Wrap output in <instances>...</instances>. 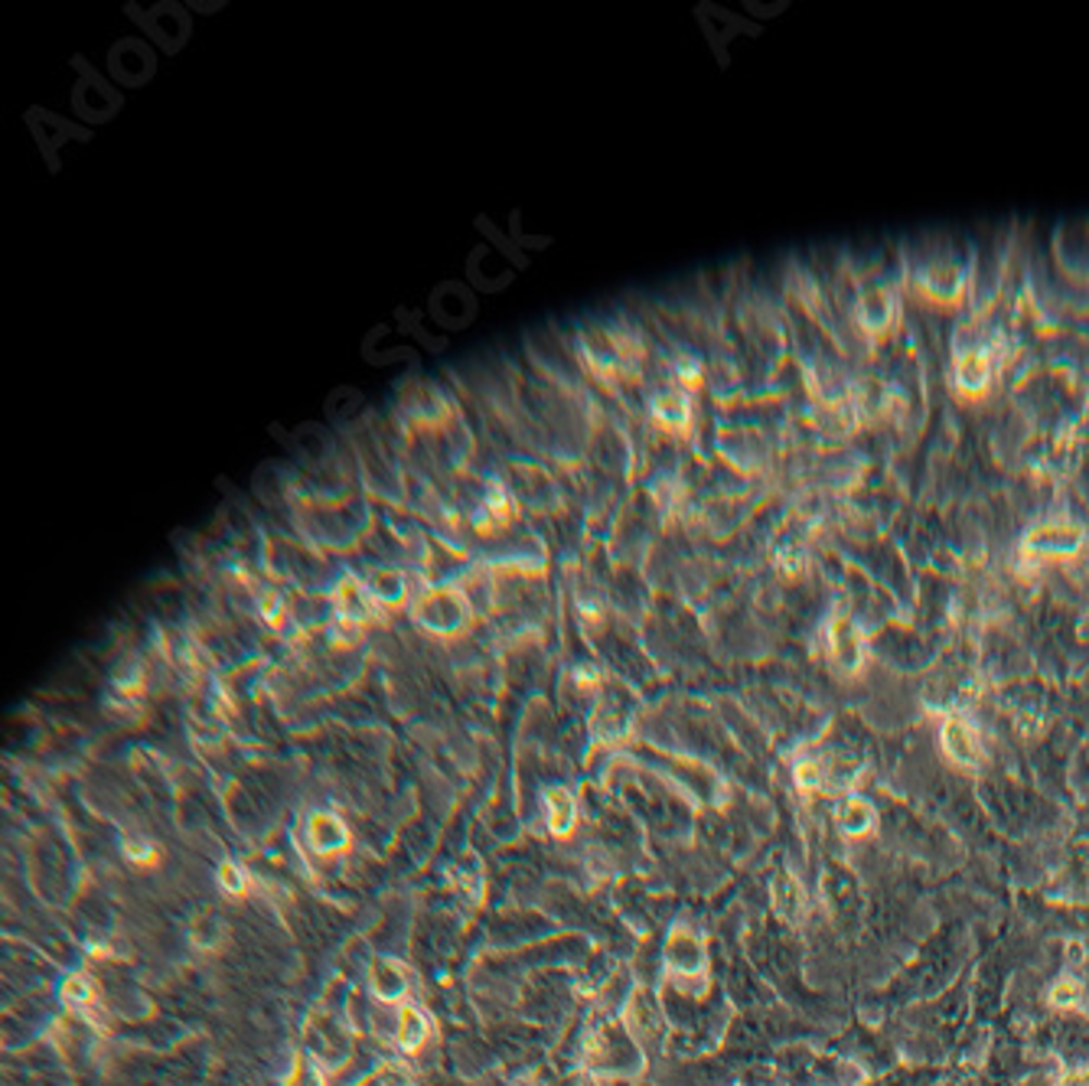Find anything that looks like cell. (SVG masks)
<instances>
[{
    "instance_id": "cell-1",
    "label": "cell",
    "mask_w": 1089,
    "mask_h": 1086,
    "mask_svg": "<svg viewBox=\"0 0 1089 1086\" xmlns=\"http://www.w3.org/2000/svg\"><path fill=\"white\" fill-rule=\"evenodd\" d=\"M568 343L587 385L597 395L620 402V411H636L656 356L653 323L633 317L630 310H610L581 320L568 333Z\"/></svg>"
},
{
    "instance_id": "cell-2",
    "label": "cell",
    "mask_w": 1089,
    "mask_h": 1086,
    "mask_svg": "<svg viewBox=\"0 0 1089 1086\" xmlns=\"http://www.w3.org/2000/svg\"><path fill=\"white\" fill-rule=\"evenodd\" d=\"M731 336L747 375V395L774 392L777 375L793 356V330L780 291L760 281H741L728 300Z\"/></svg>"
},
{
    "instance_id": "cell-3",
    "label": "cell",
    "mask_w": 1089,
    "mask_h": 1086,
    "mask_svg": "<svg viewBox=\"0 0 1089 1086\" xmlns=\"http://www.w3.org/2000/svg\"><path fill=\"white\" fill-rule=\"evenodd\" d=\"M907 300L937 313H966L976 281V245L956 232H924L901 242Z\"/></svg>"
},
{
    "instance_id": "cell-4",
    "label": "cell",
    "mask_w": 1089,
    "mask_h": 1086,
    "mask_svg": "<svg viewBox=\"0 0 1089 1086\" xmlns=\"http://www.w3.org/2000/svg\"><path fill=\"white\" fill-rule=\"evenodd\" d=\"M790 447V431L777 418H764L738 402L721 405V418L711 428V454L721 470L744 483L774 486L780 460Z\"/></svg>"
},
{
    "instance_id": "cell-5",
    "label": "cell",
    "mask_w": 1089,
    "mask_h": 1086,
    "mask_svg": "<svg viewBox=\"0 0 1089 1086\" xmlns=\"http://www.w3.org/2000/svg\"><path fill=\"white\" fill-rule=\"evenodd\" d=\"M281 509H284V522H281L284 529L297 532L300 539H307L310 545L336 558H352V552L359 548V542L366 539L375 519V503L362 486L349 493H336V496H320V493L297 490V480H294V490Z\"/></svg>"
},
{
    "instance_id": "cell-6",
    "label": "cell",
    "mask_w": 1089,
    "mask_h": 1086,
    "mask_svg": "<svg viewBox=\"0 0 1089 1086\" xmlns=\"http://www.w3.org/2000/svg\"><path fill=\"white\" fill-rule=\"evenodd\" d=\"M261 568L284 588L294 591H313V594H333L336 584L352 571L349 558L326 555L323 548L310 545L297 532L284 526H264L261 529Z\"/></svg>"
},
{
    "instance_id": "cell-7",
    "label": "cell",
    "mask_w": 1089,
    "mask_h": 1086,
    "mask_svg": "<svg viewBox=\"0 0 1089 1086\" xmlns=\"http://www.w3.org/2000/svg\"><path fill=\"white\" fill-rule=\"evenodd\" d=\"M349 457L359 477V486L379 506H405V464L398 447V431H385L375 418L362 421L349 434Z\"/></svg>"
},
{
    "instance_id": "cell-8",
    "label": "cell",
    "mask_w": 1089,
    "mask_h": 1086,
    "mask_svg": "<svg viewBox=\"0 0 1089 1086\" xmlns=\"http://www.w3.org/2000/svg\"><path fill=\"white\" fill-rule=\"evenodd\" d=\"M493 467L499 470L512 499L519 503V509L529 519L561 522L574 509L568 480L555 464L532 457V454H509V457L493 460Z\"/></svg>"
},
{
    "instance_id": "cell-9",
    "label": "cell",
    "mask_w": 1089,
    "mask_h": 1086,
    "mask_svg": "<svg viewBox=\"0 0 1089 1086\" xmlns=\"http://www.w3.org/2000/svg\"><path fill=\"white\" fill-rule=\"evenodd\" d=\"M640 424L653 434H663L679 444H692L702 431V395L682 388L669 375L649 366L643 392H640Z\"/></svg>"
},
{
    "instance_id": "cell-10",
    "label": "cell",
    "mask_w": 1089,
    "mask_h": 1086,
    "mask_svg": "<svg viewBox=\"0 0 1089 1086\" xmlns=\"http://www.w3.org/2000/svg\"><path fill=\"white\" fill-rule=\"evenodd\" d=\"M405 620L421 640L431 643H454L480 627V617L460 584H418Z\"/></svg>"
},
{
    "instance_id": "cell-11",
    "label": "cell",
    "mask_w": 1089,
    "mask_h": 1086,
    "mask_svg": "<svg viewBox=\"0 0 1089 1086\" xmlns=\"http://www.w3.org/2000/svg\"><path fill=\"white\" fill-rule=\"evenodd\" d=\"M1015 555L1038 565L1041 571L1077 565L1089 555V529L1067 513L1035 516L1015 539Z\"/></svg>"
},
{
    "instance_id": "cell-12",
    "label": "cell",
    "mask_w": 1089,
    "mask_h": 1086,
    "mask_svg": "<svg viewBox=\"0 0 1089 1086\" xmlns=\"http://www.w3.org/2000/svg\"><path fill=\"white\" fill-rule=\"evenodd\" d=\"M819 646L839 679H858L871 663L868 630L842 594H836L819 617Z\"/></svg>"
},
{
    "instance_id": "cell-13",
    "label": "cell",
    "mask_w": 1089,
    "mask_h": 1086,
    "mask_svg": "<svg viewBox=\"0 0 1089 1086\" xmlns=\"http://www.w3.org/2000/svg\"><path fill=\"white\" fill-rule=\"evenodd\" d=\"M463 415L460 395H454L437 379H411L398 388L392 405V424L401 434H418L431 428H444Z\"/></svg>"
},
{
    "instance_id": "cell-14",
    "label": "cell",
    "mask_w": 1089,
    "mask_h": 1086,
    "mask_svg": "<svg viewBox=\"0 0 1089 1086\" xmlns=\"http://www.w3.org/2000/svg\"><path fill=\"white\" fill-rule=\"evenodd\" d=\"M640 721V699L636 692L620 682L617 676L607 672V682L601 686V692L594 695L591 702V718H587V728H591V741L601 744V748H617V744H627L633 728Z\"/></svg>"
},
{
    "instance_id": "cell-15",
    "label": "cell",
    "mask_w": 1089,
    "mask_h": 1086,
    "mask_svg": "<svg viewBox=\"0 0 1089 1086\" xmlns=\"http://www.w3.org/2000/svg\"><path fill=\"white\" fill-rule=\"evenodd\" d=\"M362 584L369 588V594L375 597V604L388 614V617H405L414 591H418V578L405 568H352Z\"/></svg>"
},
{
    "instance_id": "cell-16",
    "label": "cell",
    "mask_w": 1089,
    "mask_h": 1086,
    "mask_svg": "<svg viewBox=\"0 0 1089 1086\" xmlns=\"http://www.w3.org/2000/svg\"><path fill=\"white\" fill-rule=\"evenodd\" d=\"M940 744H943V754H946L956 767L979 770V767L986 764V751H982V741H979V728H976L973 718L963 715V712H946V715H943V725H940Z\"/></svg>"
},
{
    "instance_id": "cell-17",
    "label": "cell",
    "mask_w": 1089,
    "mask_h": 1086,
    "mask_svg": "<svg viewBox=\"0 0 1089 1086\" xmlns=\"http://www.w3.org/2000/svg\"><path fill=\"white\" fill-rule=\"evenodd\" d=\"M666 970L679 983H698L708 976V957H705V940L692 927H676L666 937Z\"/></svg>"
},
{
    "instance_id": "cell-18",
    "label": "cell",
    "mask_w": 1089,
    "mask_h": 1086,
    "mask_svg": "<svg viewBox=\"0 0 1089 1086\" xmlns=\"http://www.w3.org/2000/svg\"><path fill=\"white\" fill-rule=\"evenodd\" d=\"M349 842H352V832H349V826L339 816H333V813H313L307 819V846L317 855H323V859L339 855V852L349 849Z\"/></svg>"
},
{
    "instance_id": "cell-19",
    "label": "cell",
    "mask_w": 1089,
    "mask_h": 1086,
    "mask_svg": "<svg viewBox=\"0 0 1089 1086\" xmlns=\"http://www.w3.org/2000/svg\"><path fill=\"white\" fill-rule=\"evenodd\" d=\"M369 986H372V992L382 999V1002H388V1005H405V1002H411L408 996H411V979H408V973L395 963V960H379L375 966H372V973H369Z\"/></svg>"
},
{
    "instance_id": "cell-20",
    "label": "cell",
    "mask_w": 1089,
    "mask_h": 1086,
    "mask_svg": "<svg viewBox=\"0 0 1089 1086\" xmlns=\"http://www.w3.org/2000/svg\"><path fill=\"white\" fill-rule=\"evenodd\" d=\"M770 898H774V911L780 921H787L790 927H796L806 917V891L800 888V881L790 872H780L770 885Z\"/></svg>"
},
{
    "instance_id": "cell-21",
    "label": "cell",
    "mask_w": 1089,
    "mask_h": 1086,
    "mask_svg": "<svg viewBox=\"0 0 1089 1086\" xmlns=\"http://www.w3.org/2000/svg\"><path fill=\"white\" fill-rule=\"evenodd\" d=\"M428 1035H431V1022H428V1015H424L414 1002H405V1005L398 1009V1032H395L398 1048H401L405 1054H414V1051L424 1048Z\"/></svg>"
},
{
    "instance_id": "cell-22",
    "label": "cell",
    "mask_w": 1089,
    "mask_h": 1086,
    "mask_svg": "<svg viewBox=\"0 0 1089 1086\" xmlns=\"http://www.w3.org/2000/svg\"><path fill=\"white\" fill-rule=\"evenodd\" d=\"M545 806H548V829H552L558 839L571 836L574 826H578V803H574L571 790H565V787H552V790L545 793Z\"/></svg>"
},
{
    "instance_id": "cell-23",
    "label": "cell",
    "mask_w": 1089,
    "mask_h": 1086,
    "mask_svg": "<svg viewBox=\"0 0 1089 1086\" xmlns=\"http://www.w3.org/2000/svg\"><path fill=\"white\" fill-rule=\"evenodd\" d=\"M836 823L845 836H865L875 829V806L865 797H849L836 810Z\"/></svg>"
},
{
    "instance_id": "cell-24",
    "label": "cell",
    "mask_w": 1089,
    "mask_h": 1086,
    "mask_svg": "<svg viewBox=\"0 0 1089 1086\" xmlns=\"http://www.w3.org/2000/svg\"><path fill=\"white\" fill-rule=\"evenodd\" d=\"M59 996H62V1002H65L72 1012H82V1015H88V1019L95 1022V1015H91V1005H95V989H91L88 976H82V973L69 976V979L62 983Z\"/></svg>"
},
{
    "instance_id": "cell-25",
    "label": "cell",
    "mask_w": 1089,
    "mask_h": 1086,
    "mask_svg": "<svg viewBox=\"0 0 1089 1086\" xmlns=\"http://www.w3.org/2000/svg\"><path fill=\"white\" fill-rule=\"evenodd\" d=\"M281 1086H326V1077L310 1054H294Z\"/></svg>"
},
{
    "instance_id": "cell-26",
    "label": "cell",
    "mask_w": 1089,
    "mask_h": 1086,
    "mask_svg": "<svg viewBox=\"0 0 1089 1086\" xmlns=\"http://www.w3.org/2000/svg\"><path fill=\"white\" fill-rule=\"evenodd\" d=\"M793 777H796V787H800V790H806V793H816V790H822V787H826V770H822V764H819V761H813V757H803V761H796V767H793Z\"/></svg>"
},
{
    "instance_id": "cell-27",
    "label": "cell",
    "mask_w": 1089,
    "mask_h": 1086,
    "mask_svg": "<svg viewBox=\"0 0 1089 1086\" xmlns=\"http://www.w3.org/2000/svg\"><path fill=\"white\" fill-rule=\"evenodd\" d=\"M215 878H219V888L228 891V894H235V898H242V894L248 891V875H245L235 862H222Z\"/></svg>"
},
{
    "instance_id": "cell-28",
    "label": "cell",
    "mask_w": 1089,
    "mask_h": 1086,
    "mask_svg": "<svg viewBox=\"0 0 1089 1086\" xmlns=\"http://www.w3.org/2000/svg\"><path fill=\"white\" fill-rule=\"evenodd\" d=\"M1080 996H1084V989L1074 979H1064V983H1057L1051 989V1005H1057V1009H1077Z\"/></svg>"
},
{
    "instance_id": "cell-29",
    "label": "cell",
    "mask_w": 1089,
    "mask_h": 1086,
    "mask_svg": "<svg viewBox=\"0 0 1089 1086\" xmlns=\"http://www.w3.org/2000/svg\"><path fill=\"white\" fill-rule=\"evenodd\" d=\"M124 855H127L131 862H137V865L153 862V849H150V842H140V839H124Z\"/></svg>"
}]
</instances>
